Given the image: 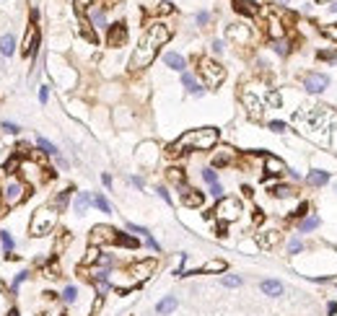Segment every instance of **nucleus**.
<instances>
[{"label":"nucleus","instance_id":"obj_55","mask_svg":"<svg viewBox=\"0 0 337 316\" xmlns=\"http://www.w3.org/2000/svg\"><path fill=\"white\" fill-rule=\"evenodd\" d=\"M278 3H290V0H278Z\"/></svg>","mask_w":337,"mask_h":316},{"label":"nucleus","instance_id":"obj_3","mask_svg":"<svg viewBox=\"0 0 337 316\" xmlns=\"http://www.w3.org/2000/svg\"><path fill=\"white\" fill-rule=\"evenodd\" d=\"M55 223H57V210H52V207H39L37 213H34V218H32L29 231H32V236H47V233H52Z\"/></svg>","mask_w":337,"mask_h":316},{"label":"nucleus","instance_id":"obj_23","mask_svg":"<svg viewBox=\"0 0 337 316\" xmlns=\"http://www.w3.org/2000/svg\"><path fill=\"white\" fill-rule=\"evenodd\" d=\"M231 158H234V150L231 148H223L221 153H216L213 163H216V166H226V163H231Z\"/></svg>","mask_w":337,"mask_h":316},{"label":"nucleus","instance_id":"obj_32","mask_svg":"<svg viewBox=\"0 0 337 316\" xmlns=\"http://www.w3.org/2000/svg\"><path fill=\"white\" fill-rule=\"evenodd\" d=\"M223 285H226V288H239V285H241V277H239V275H226V277H223Z\"/></svg>","mask_w":337,"mask_h":316},{"label":"nucleus","instance_id":"obj_8","mask_svg":"<svg viewBox=\"0 0 337 316\" xmlns=\"http://www.w3.org/2000/svg\"><path fill=\"white\" fill-rule=\"evenodd\" d=\"M327 86H329V78L324 73H306L303 75V88L309 94H321Z\"/></svg>","mask_w":337,"mask_h":316},{"label":"nucleus","instance_id":"obj_17","mask_svg":"<svg viewBox=\"0 0 337 316\" xmlns=\"http://www.w3.org/2000/svg\"><path fill=\"white\" fill-rule=\"evenodd\" d=\"M228 39L244 44V42L249 39V29H247V26H228Z\"/></svg>","mask_w":337,"mask_h":316},{"label":"nucleus","instance_id":"obj_7","mask_svg":"<svg viewBox=\"0 0 337 316\" xmlns=\"http://www.w3.org/2000/svg\"><path fill=\"white\" fill-rule=\"evenodd\" d=\"M24 197H26V187H24L21 182H16V179H11V182L6 184V189H3L6 205H8V207H16L19 202H24Z\"/></svg>","mask_w":337,"mask_h":316},{"label":"nucleus","instance_id":"obj_16","mask_svg":"<svg viewBox=\"0 0 337 316\" xmlns=\"http://www.w3.org/2000/svg\"><path fill=\"white\" fill-rule=\"evenodd\" d=\"M177 306H179V300H177L174 295H166L163 300H158V303H156V313H161V316H163V313H172Z\"/></svg>","mask_w":337,"mask_h":316},{"label":"nucleus","instance_id":"obj_45","mask_svg":"<svg viewBox=\"0 0 337 316\" xmlns=\"http://www.w3.org/2000/svg\"><path fill=\"white\" fill-rule=\"evenodd\" d=\"M270 130H272V132H283L285 125H283V122H270Z\"/></svg>","mask_w":337,"mask_h":316},{"label":"nucleus","instance_id":"obj_46","mask_svg":"<svg viewBox=\"0 0 337 316\" xmlns=\"http://www.w3.org/2000/svg\"><path fill=\"white\" fill-rule=\"evenodd\" d=\"M3 130H6V132H19V125H13V122H3Z\"/></svg>","mask_w":337,"mask_h":316},{"label":"nucleus","instance_id":"obj_35","mask_svg":"<svg viewBox=\"0 0 337 316\" xmlns=\"http://www.w3.org/2000/svg\"><path fill=\"white\" fill-rule=\"evenodd\" d=\"M203 179H205V182L213 187V184H218V176H216V171H213V169H205L203 171Z\"/></svg>","mask_w":337,"mask_h":316},{"label":"nucleus","instance_id":"obj_1","mask_svg":"<svg viewBox=\"0 0 337 316\" xmlns=\"http://www.w3.org/2000/svg\"><path fill=\"white\" fill-rule=\"evenodd\" d=\"M172 39V32H168V26L166 24H150L148 26V32L143 34L140 44L135 47L132 52V60H130V68L135 70H140V68H148L153 60H156L158 50L163 47V44Z\"/></svg>","mask_w":337,"mask_h":316},{"label":"nucleus","instance_id":"obj_18","mask_svg":"<svg viewBox=\"0 0 337 316\" xmlns=\"http://www.w3.org/2000/svg\"><path fill=\"white\" fill-rule=\"evenodd\" d=\"M13 52H16V39H13L11 34H3V37H0V55L11 57Z\"/></svg>","mask_w":337,"mask_h":316},{"label":"nucleus","instance_id":"obj_5","mask_svg":"<svg viewBox=\"0 0 337 316\" xmlns=\"http://www.w3.org/2000/svg\"><path fill=\"white\" fill-rule=\"evenodd\" d=\"M241 202L236 200V197H221V202H218V207L213 210L216 213V218L221 220V223H234V220H239L241 218Z\"/></svg>","mask_w":337,"mask_h":316},{"label":"nucleus","instance_id":"obj_41","mask_svg":"<svg viewBox=\"0 0 337 316\" xmlns=\"http://www.w3.org/2000/svg\"><path fill=\"white\" fill-rule=\"evenodd\" d=\"M99 257H101L99 249H88V254H86V264H88V262H96Z\"/></svg>","mask_w":337,"mask_h":316},{"label":"nucleus","instance_id":"obj_20","mask_svg":"<svg viewBox=\"0 0 337 316\" xmlns=\"http://www.w3.org/2000/svg\"><path fill=\"white\" fill-rule=\"evenodd\" d=\"M327 179H329V174H327V171H311L309 176H306V184H311V187H321V184H327Z\"/></svg>","mask_w":337,"mask_h":316},{"label":"nucleus","instance_id":"obj_30","mask_svg":"<svg viewBox=\"0 0 337 316\" xmlns=\"http://www.w3.org/2000/svg\"><path fill=\"white\" fill-rule=\"evenodd\" d=\"M75 298H78V288H75V285H68V288L63 290V300H68V303H73Z\"/></svg>","mask_w":337,"mask_h":316},{"label":"nucleus","instance_id":"obj_33","mask_svg":"<svg viewBox=\"0 0 337 316\" xmlns=\"http://www.w3.org/2000/svg\"><path fill=\"white\" fill-rule=\"evenodd\" d=\"M272 47H275V52H278V55H288V42L285 39H275Z\"/></svg>","mask_w":337,"mask_h":316},{"label":"nucleus","instance_id":"obj_42","mask_svg":"<svg viewBox=\"0 0 337 316\" xmlns=\"http://www.w3.org/2000/svg\"><path fill=\"white\" fill-rule=\"evenodd\" d=\"M16 166H19V161H16V158H11V161H6V166H3V169H6L8 174H13V169H16Z\"/></svg>","mask_w":337,"mask_h":316},{"label":"nucleus","instance_id":"obj_14","mask_svg":"<svg viewBox=\"0 0 337 316\" xmlns=\"http://www.w3.org/2000/svg\"><path fill=\"white\" fill-rule=\"evenodd\" d=\"M182 200H185V205H187V207H200L205 197H203V194L197 192V189H190V187H185V189H182Z\"/></svg>","mask_w":337,"mask_h":316},{"label":"nucleus","instance_id":"obj_47","mask_svg":"<svg viewBox=\"0 0 337 316\" xmlns=\"http://www.w3.org/2000/svg\"><path fill=\"white\" fill-rule=\"evenodd\" d=\"M208 19H210V16H208L205 11H203V13H197V24H200V26H203V24H208Z\"/></svg>","mask_w":337,"mask_h":316},{"label":"nucleus","instance_id":"obj_22","mask_svg":"<svg viewBox=\"0 0 337 316\" xmlns=\"http://www.w3.org/2000/svg\"><path fill=\"white\" fill-rule=\"evenodd\" d=\"M182 83L187 86V91H190V94H203V88L197 86V81H195V75H192V73H182Z\"/></svg>","mask_w":337,"mask_h":316},{"label":"nucleus","instance_id":"obj_44","mask_svg":"<svg viewBox=\"0 0 337 316\" xmlns=\"http://www.w3.org/2000/svg\"><path fill=\"white\" fill-rule=\"evenodd\" d=\"M319 57H321V60H334V57H337V52H334V50H327V52L321 50V52H319Z\"/></svg>","mask_w":337,"mask_h":316},{"label":"nucleus","instance_id":"obj_15","mask_svg":"<svg viewBox=\"0 0 337 316\" xmlns=\"http://www.w3.org/2000/svg\"><path fill=\"white\" fill-rule=\"evenodd\" d=\"M259 288H262V293L265 295H283V282L280 280H262L259 282Z\"/></svg>","mask_w":337,"mask_h":316},{"label":"nucleus","instance_id":"obj_43","mask_svg":"<svg viewBox=\"0 0 337 316\" xmlns=\"http://www.w3.org/2000/svg\"><path fill=\"white\" fill-rule=\"evenodd\" d=\"M210 192H213V197H218V200L223 197V187H221V184H213V187H210Z\"/></svg>","mask_w":337,"mask_h":316},{"label":"nucleus","instance_id":"obj_10","mask_svg":"<svg viewBox=\"0 0 337 316\" xmlns=\"http://www.w3.org/2000/svg\"><path fill=\"white\" fill-rule=\"evenodd\" d=\"M37 47H39V32H37V26H29L26 39H24V55L26 57H34L37 55Z\"/></svg>","mask_w":337,"mask_h":316},{"label":"nucleus","instance_id":"obj_39","mask_svg":"<svg viewBox=\"0 0 337 316\" xmlns=\"http://www.w3.org/2000/svg\"><path fill=\"white\" fill-rule=\"evenodd\" d=\"M301 249H303V241H298V238H293V241L288 244V251H290V254H298Z\"/></svg>","mask_w":337,"mask_h":316},{"label":"nucleus","instance_id":"obj_24","mask_svg":"<svg viewBox=\"0 0 337 316\" xmlns=\"http://www.w3.org/2000/svg\"><path fill=\"white\" fill-rule=\"evenodd\" d=\"M236 8H239V11H244L247 16H257V13H259L257 3H252V0H236Z\"/></svg>","mask_w":337,"mask_h":316},{"label":"nucleus","instance_id":"obj_50","mask_svg":"<svg viewBox=\"0 0 337 316\" xmlns=\"http://www.w3.org/2000/svg\"><path fill=\"white\" fill-rule=\"evenodd\" d=\"M47 96H50V91H47V88H42V91H39V101L44 104V101H47Z\"/></svg>","mask_w":337,"mask_h":316},{"label":"nucleus","instance_id":"obj_19","mask_svg":"<svg viewBox=\"0 0 337 316\" xmlns=\"http://www.w3.org/2000/svg\"><path fill=\"white\" fill-rule=\"evenodd\" d=\"M163 63L168 65V68H172V70H185V57H182V55H177V52H168L166 57H163Z\"/></svg>","mask_w":337,"mask_h":316},{"label":"nucleus","instance_id":"obj_54","mask_svg":"<svg viewBox=\"0 0 337 316\" xmlns=\"http://www.w3.org/2000/svg\"><path fill=\"white\" fill-rule=\"evenodd\" d=\"M329 11H334V13H337V3H332V6H329Z\"/></svg>","mask_w":337,"mask_h":316},{"label":"nucleus","instance_id":"obj_52","mask_svg":"<svg viewBox=\"0 0 337 316\" xmlns=\"http://www.w3.org/2000/svg\"><path fill=\"white\" fill-rule=\"evenodd\" d=\"M158 11H161V13H172V3H161Z\"/></svg>","mask_w":337,"mask_h":316},{"label":"nucleus","instance_id":"obj_40","mask_svg":"<svg viewBox=\"0 0 337 316\" xmlns=\"http://www.w3.org/2000/svg\"><path fill=\"white\" fill-rule=\"evenodd\" d=\"M168 179H172V182H177V184H182V179H185V176H182L179 169H168Z\"/></svg>","mask_w":337,"mask_h":316},{"label":"nucleus","instance_id":"obj_38","mask_svg":"<svg viewBox=\"0 0 337 316\" xmlns=\"http://www.w3.org/2000/svg\"><path fill=\"white\" fill-rule=\"evenodd\" d=\"M127 228H130L132 233H140V236H145V238L150 236V233H148V228H143V225H135V223H127Z\"/></svg>","mask_w":337,"mask_h":316},{"label":"nucleus","instance_id":"obj_36","mask_svg":"<svg viewBox=\"0 0 337 316\" xmlns=\"http://www.w3.org/2000/svg\"><path fill=\"white\" fill-rule=\"evenodd\" d=\"M321 32H324V37H329V39H334V42H337V24L321 26Z\"/></svg>","mask_w":337,"mask_h":316},{"label":"nucleus","instance_id":"obj_31","mask_svg":"<svg viewBox=\"0 0 337 316\" xmlns=\"http://www.w3.org/2000/svg\"><path fill=\"white\" fill-rule=\"evenodd\" d=\"M37 143H39V148L44 150V153H52V156H57V148H55L50 140H44V138H37Z\"/></svg>","mask_w":337,"mask_h":316},{"label":"nucleus","instance_id":"obj_27","mask_svg":"<svg viewBox=\"0 0 337 316\" xmlns=\"http://www.w3.org/2000/svg\"><path fill=\"white\" fill-rule=\"evenodd\" d=\"M68 197H70V189H63L57 194V197L52 200V207L55 210H65V205H68Z\"/></svg>","mask_w":337,"mask_h":316},{"label":"nucleus","instance_id":"obj_13","mask_svg":"<svg viewBox=\"0 0 337 316\" xmlns=\"http://www.w3.org/2000/svg\"><path fill=\"white\" fill-rule=\"evenodd\" d=\"M265 171L270 176H280V174H285V163L275 156H265Z\"/></svg>","mask_w":337,"mask_h":316},{"label":"nucleus","instance_id":"obj_48","mask_svg":"<svg viewBox=\"0 0 337 316\" xmlns=\"http://www.w3.org/2000/svg\"><path fill=\"white\" fill-rule=\"evenodd\" d=\"M213 52H223V42H221V39L213 42Z\"/></svg>","mask_w":337,"mask_h":316},{"label":"nucleus","instance_id":"obj_4","mask_svg":"<svg viewBox=\"0 0 337 316\" xmlns=\"http://www.w3.org/2000/svg\"><path fill=\"white\" fill-rule=\"evenodd\" d=\"M200 75H203V83L208 88H218L226 78V68L218 65L216 60H210V57H203L200 60Z\"/></svg>","mask_w":337,"mask_h":316},{"label":"nucleus","instance_id":"obj_53","mask_svg":"<svg viewBox=\"0 0 337 316\" xmlns=\"http://www.w3.org/2000/svg\"><path fill=\"white\" fill-rule=\"evenodd\" d=\"M8 316H19V311H16V308H11V311H8Z\"/></svg>","mask_w":337,"mask_h":316},{"label":"nucleus","instance_id":"obj_26","mask_svg":"<svg viewBox=\"0 0 337 316\" xmlns=\"http://www.w3.org/2000/svg\"><path fill=\"white\" fill-rule=\"evenodd\" d=\"M226 269V262L223 259H210L203 264V272H223Z\"/></svg>","mask_w":337,"mask_h":316},{"label":"nucleus","instance_id":"obj_56","mask_svg":"<svg viewBox=\"0 0 337 316\" xmlns=\"http://www.w3.org/2000/svg\"><path fill=\"white\" fill-rule=\"evenodd\" d=\"M319 3H324V0H319Z\"/></svg>","mask_w":337,"mask_h":316},{"label":"nucleus","instance_id":"obj_37","mask_svg":"<svg viewBox=\"0 0 337 316\" xmlns=\"http://www.w3.org/2000/svg\"><path fill=\"white\" fill-rule=\"evenodd\" d=\"M91 21H94L96 26H104L106 21H104V13L101 11H91Z\"/></svg>","mask_w":337,"mask_h":316},{"label":"nucleus","instance_id":"obj_2","mask_svg":"<svg viewBox=\"0 0 337 316\" xmlns=\"http://www.w3.org/2000/svg\"><path fill=\"white\" fill-rule=\"evenodd\" d=\"M218 143V130L216 127H200V130H187L182 138H177L168 145V153L179 156L187 153V150H210Z\"/></svg>","mask_w":337,"mask_h":316},{"label":"nucleus","instance_id":"obj_12","mask_svg":"<svg viewBox=\"0 0 337 316\" xmlns=\"http://www.w3.org/2000/svg\"><path fill=\"white\" fill-rule=\"evenodd\" d=\"M125 39H127V29H125V24H114V26H109V47H122V44H125Z\"/></svg>","mask_w":337,"mask_h":316},{"label":"nucleus","instance_id":"obj_34","mask_svg":"<svg viewBox=\"0 0 337 316\" xmlns=\"http://www.w3.org/2000/svg\"><path fill=\"white\" fill-rule=\"evenodd\" d=\"M0 241H3V246H6V254L13 249V236H11L8 231H3V233H0Z\"/></svg>","mask_w":337,"mask_h":316},{"label":"nucleus","instance_id":"obj_28","mask_svg":"<svg viewBox=\"0 0 337 316\" xmlns=\"http://www.w3.org/2000/svg\"><path fill=\"white\" fill-rule=\"evenodd\" d=\"M94 205L101 210V213H112V205L106 202V197H104V194H96V197H94Z\"/></svg>","mask_w":337,"mask_h":316},{"label":"nucleus","instance_id":"obj_49","mask_svg":"<svg viewBox=\"0 0 337 316\" xmlns=\"http://www.w3.org/2000/svg\"><path fill=\"white\" fill-rule=\"evenodd\" d=\"M156 192H158V194H161V197H163V200H166V202H172V197H168V192H166V189H163V187H158V189H156Z\"/></svg>","mask_w":337,"mask_h":316},{"label":"nucleus","instance_id":"obj_51","mask_svg":"<svg viewBox=\"0 0 337 316\" xmlns=\"http://www.w3.org/2000/svg\"><path fill=\"white\" fill-rule=\"evenodd\" d=\"M130 182H132L135 187H143V179H140V176H130Z\"/></svg>","mask_w":337,"mask_h":316},{"label":"nucleus","instance_id":"obj_21","mask_svg":"<svg viewBox=\"0 0 337 316\" xmlns=\"http://www.w3.org/2000/svg\"><path fill=\"white\" fill-rule=\"evenodd\" d=\"M91 202H94V200H91V194H88V192H78V197H75V213L83 215V213H86V207H88Z\"/></svg>","mask_w":337,"mask_h":316},{"label":"nucleus","instance_id":"obj_11","mask_svg":"<svg viewBox=\"0 0 337 316\" xmlns=\"http://www.w3.org/2000/svg\"><path fill=\"white\" fill-rule=\"evenodd\" d=\"M278 241H280V231H275V228L257 233V244L262 246V249H275V246H278Z\"/></svg>","mask_w":337,"mask_h":316},{"label":"nucleus","instance_id":"obj_25","mask_svg":"<svg viewBox=\"0 0 337 316\" xmlns=\"http://www.w3.org/2000/svg\"><path fill=\"white\" fill-rule=\"evenodd\" d=\"M314 228H319V218H316V215H309L306 220L298 223V231H301V233H309V231H314Z\"/></svg>","mask_w":337,"mask_h":316},{"label":"nucleus","instance_id":"obj_29","mask_svg":"<svg viewBox=\"0 0 337 316\" xmlns=\"http://www.w3.org/2000/svg\"><path fill=\"white\" fill-rule=\"evenodd\" d=\"M272 194L275 197H293V189L285 184H278V187H272Z\"/></svg>","mask_w":337,"mask_h":316},{"label":"nucleus","instance_id":"obj_6","mask_svg":"<svg viewBox=\"0 0 337 316\" xmlns=\"http://www.w3.org/2000/svg\"><path fill=\"white\" fill-rule=\"evenodd\" d=\"M122 233L117 228H112V225H94V231H91V244H94L96 249L101 244H119Z\"/></svg>","mask_w":337,"mask_h":316},{"label":"nucleus","instance_id":"obj_9","mask_svg":"<svg viewBox=\"0 0 337 316\" xmlns=\"http://www.w3.org/2000/svg\"><path fill=\"white\" fill-rule=\"evenodd\" d=\"M153 269H156V262H153V259L137 262V264L130 267V277H132V282H143V280H148L153 275Z\"/></svg>","mask_w":337,"mask_h":316}]
</instances>
